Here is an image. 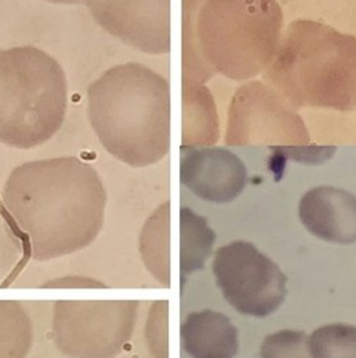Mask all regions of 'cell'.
I'll return each mask as SVG.
<instances>
[{
	"label": "cell",
	"instance_id": "5",
	"mask_svg": "<svg viewBox=\"0 0 356 358\" xmlns=\"http://www.w3.org/2000/svg\"><path fill=\"white\" fill-rule=\"evenodd\" d=\"M67 78L62 66L33 46L0 50V143L31 149L65 122Z\"/></svg>",
	"mask_w": 356,
	"mask_h": 358
},
{
	"label": "cell",
	"instance_id": "18",
	"mask_svg": "<svg viewBox=\"0 0 356 358\" xmlns=\"http://www.w3.org/2000/svg\"><path fill=\"white\" fill-rule=\"evenodd\" d=\"M260 358H313L304 331L280 330L267 336L260 346Z\"/></svg>",
	"mask_w": 356,
	"mask_h": 358
},
{
	"label": "cell",
	"instance_id": "17",
	"mask_svg": "<svg viewBox=\"0 0 356 358\" xmlns=\"http://www.w3.org/2000/svg\"><path fill=\"white\" fill-rule=\"evenodd\" d=\"M313 358H356V326L329 324L309 336Z\"/></svg>",
	"mask_w": 356,
	"mask_h": 358
},
{
	"label": "cell",
	"instance_id": "10",
	"mask_svg": "<svg viewBox=\"0 0 356 358\" xmlns=\"http://www.w3.org/2000/svg\"><path fill=\"white\" fill-rule=\"evenodd\" d=\"M248 172L243 162L224 148H181V184L201 200L225 204L242 195Z\"/></svg>",
	"mask_w": 356,
	"mask_h": 358
},
{
	"label": "cell",
	"instance_id": "6",
	"mask_svg": "<svg viewBox=\"0 0 356 358\" xmlns=\"http://www.w3.org/2000/svg\"><path fill=\"white\" fill-rule=\"evenodd\" d=\"M138 308L134 299L57 301L54 343L68 358H115L131 340Z\"/></svg>",
	"mask_w": 356,
	"mask_h": 358
},
{
	"label": "cell",
	"instance_id": "15",
	"mask_svg": "<svg viewBox=\"0 0 356 358\" xmlns=\"http://www.w3.org/2000/svg\"><path fill=\"white\" fill-rule=\"evenodd\" d=\"M179 268L182 275L204 268L216 241V234L208 226L207 219L188 207H182L179 211Z\"/></svg>",
	"mask_w": 356,
	"mask_h": 358
},
{
	"label": "cell",
	"instance_id": "19",
	"mask_svg": "<svg viewBox=\"0 0 356 358\" xmlns=\"http://www.w3.org/2000/svg\"><path fill=\"white\" fill-rule=\"evenodd\" d=\"M146 343L154 358H168V301L151 306L145 326Z\"/></svg>",
	"mask_w": 356,
	"mask_h": 358
},
{
	"label": "cell",
	"instance_id": "20",
	"mask_svg": "<svg viewBox=\"0 0 356 358\" xmlns=\"http://www.w3.org/2000/svg\"><path fill=\"white\" fill-rule=\"evenodd\" d=\"M43 289H106V285L98 279L81 275L55 278L42 285Z\"/></svg>",
	"mask_w": 356,
	"mask_h": 358
},
{
	"label": "cell",
	"instance_id": "16",
	"mask_svg": "<svg viewBox=\"0 0 356 358\" xmlns=\"http://www.w3.org/2000/svg\"><path fill=\"white\" fill-rule=\"evenodd\" d=\"M33 341L29 313L17 301L0 299V358H27Z\"/></svg>",
	"mask_w": 356,
	"mask_h": 358
},
{
	"label": "cell",
	"instance_id": "9",
	"mask_svg": "<svg viewBox=\"0 0 356 358\" xmlns=\"http://www.w3.org/2000/svg\"><path fill=\"white\" fill-rule=\"evenodd\" d=\"M91 17L115 38L146 54L170 51V0H84Z\"/></svg>",
	"mask_w": 356,
	"mask_h": 358
},
{
	"label": "cell",
	"instance_id": "11",
	"mask_svg": "<svg viewBox=\"0 0 356 358\" xmlns=\"http://www.w3.org/2000/svg\"><path fill=\"white\" fill-rule=\"evenodd\" d=\"M299 217L309 234L335 245L356 243V196L341 188L316 187L304 194Z\"/></svg>",
	"mask_w": 356,
	"mask_h": 358
},
{
	"label": "cell",
	"instance_id": "8",
	"mask_svg": "<svg viewBox=\"0 0 356 358\" xmlns=\"http://www.w3.org/2000/svg\"><path fill=\"white\" fill-rule=\"evenodd\" d=\"M269 83L252 81L236 90L228 112L229 147L307 145L303 118Z\"/></svg>",
	"mask_w": 356,
	"mask_h": 358
},
{
	"label": "cell",
	"instance_id": "4",
	"mask_svg": "<svg viewBox=\"0 0 356 358\" xmlns=\"http://www.w3.org/2000/svg\"><path fill=\"white\" fill-rule=\"evenodd\" d=\"M264 81L295 109L356 110V36L297 19L281 35Z\"/></svg>",
	"mask_w": 356,
	"mask_h": 358
},
{
	"label": "cell",
	"instance_id": "21",
	"mask_svg": "<svg viewBox=\"0 0 356 358\" xmlns=\"http://www.w3.org/2000/svg\"><path fill=\"white\" fill-rule=\"evenodd\" d=\"M55 4H84V0H47Z\"/></svg>",
	"mask_w": 356,
	"mask_h": 358
},
{
	"label": "cell",
	"instance_id": "14",
	"mask_svg": "<svg viewBox=\"0 0 356 358\" xmlns=\"http://www.w3.org/2000/svg\"><path fill=\"white\" fill-rule=\"evenodd\" d=\"M169 216L170 203L168 201L146 219L140 234V254L146 270L165 286L170 283Z\"/></svg>",
	"mask_w": 356,
	"mask_h": 358
},
{
	"label": "cell",
	"instance_id": "7",
	"mask_svg": "<svg viewBox=\"0 0 356 358\" xmlns=\"http://www.w3.org/2000/svg\"><path fill=\"white\" fill-rule=\"evenodd\" d=\"M212 268L225 301L244 315L268 317L287 296V277L281 268L249 242L235 241L220 247Z\"/></svg>",
	"mask_w": 356,
	"mask_h": 358
},
{
	"label": "cell",
	"instance_id": "13",
	"mask_svg": "<svg viewBox=\"0 0 356 358\" xmlns=\"http://www.w3.org/2000/svg\"><path fill=\"white\" fill-rule=\"evenodd\" d=\"M184 145L209 147L218 140V114L204 85L184 83Z\"/></svg>",
	"mask_w": 356,
	"mask_h": 358
},
{
	"label": "cell",
	"instance_id": "1",
	"mask_svg": "<svg viewBox=\"0 0 356 358\" xmlns=\"http://www.w3.org/2000/svg\"><path fill=\"white\" fill-rule=\"evenodd\" d=\"M3 203L30 257L51 261L91 245L105 223L107 194L96 168L77 157L22 164L4 184Z\"/></svg>",
	"mask_w": 356,
	"mask_h": 358
},
{
	"label": "cell",
	"instance_id": "12",
	"mask_svg": "<svg viewBox=\"0 0 356 358\" xmlns=\"http://www.w3.org/2000/svg\"><path fill=\"white\" fill-rule=\"evenodd\" d=\"M184 350L192 358H235L239 331L225 314L201 310L188 314L181 326Z\"/></svg>",
	"mask_w": 356,
	"mask_h": 358
},
{
	"label": "cell",
	"instance_id": "2",
	"mask_svg": "<svg viewBox=\"0 0 356 358\" xmlns=\"http://www.w3.org/2000/svg\"><path fill=\"white\" fill-rule=\"evenodd\" d=\"M276 0H184V83L214 74L233 81L264 73L283 30Z\"/></svg>",
	"mask_w": 356,
	"mask_h": 358
},
{
	"label": "cell",
	"instance_id": "3",
	"mask_svg": "<svg viewBox=\"0 0 356 358\" xmlns=\"http://www.w3.org/2000/svg\"><path fill=\"white\" fill-rule=\"evenodd\" d=\"M87 113L102 147L133 168L158 163L170 149V87L146 66L103 73L89 86Z\"/></svg>",
	"mask_w": 356,
	"mask_h": 358
}]
</instances>
